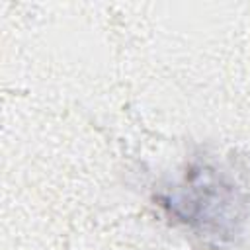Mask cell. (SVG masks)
Instances as JSON below:
<instances>
[{
  "label": "cell",
  "mask_w": 250,
  "mask_h": 250,
  "mask_svg": "<svg viewBox=\"0 0 250 250\" xmlns=\"http://www.w3.org/2000/svg\"><path fill=\"white\" fill-rule=\"evenodd\" d=\"M166 213L205 244L227 246L244 232L250 217V195L217 164L195 160L184 178L160 191Z\"/></svg>",
  "instance_id": "1"
}]
</instances>
